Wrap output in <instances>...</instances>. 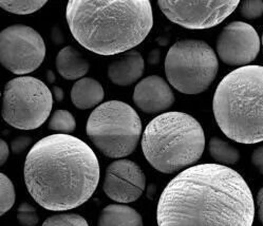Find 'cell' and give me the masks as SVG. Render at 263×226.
I'll list each match as a JSON object with an SVG mask.
<instances>
[{"instance_id":"d4e9b609","label":"cell","mask_w":263,"mask_h":226,"mask_svg":"<svg viewBox=\"0 0 263 226\" xmlns=\"http://www.w3.org/2000/svg\"><path fill=\"white\" fill-rule=\"evenodd\" d=\"M32 142H33V139L28 136L16 137L11 142V152L14 155H21L25 152L26 149H28L30 147Z\"/></svg>"},{"instance_id":"8fae6325","label":"cell","mask_w":263,"mask_h":226,"mask_svg":"<svg viewBox=\"0 0 263 226\" xmlns=\"http://www.w3.org/2000/svg\"><path fill=\"white\" fill-rule=\"evenodd\" d=\"M261 48V40L251 25L233 22L219 34L216 49L219 59L229 66H249L256 60Z\"/></svg>"},{"instance_id":"5b68a950","label":"cell","mask_w":263,"mask_h":226,"mask_svg":"<svg viewBox=\"0 0 263 226\" xmlns=\"http://www.w3.org/2000/svg\"><path fill=\"white\" fill-rule=\"evenodd\" d=\"M205 149L201 124L184 112L171 111L156 117L142 136L145 159L162 174H175L197 163Z\"/></svg>"},{"instance_id":"44dd1931","label":"cell","mask_w":263,"mask_h":226,"mask_svg":"<svg viewBox=\"0 0 263 226\" xmlns=\"http://www.w3.org/2000/svg\"><path fill=\"white\" fill-rule=\"evenodd\" d=\"M0 215L4 216L12 209L16 200L14 184L5 174L0 175Z\"/></svg>"},{"instance_id":"ffe728a7","label":"cell","mask_w":263,"mask_h":226,"mask_svg":"<svg viewBox=\"0 0 263 226\" xmlns=\"http://www.w3.org/2000/svg\"><path fill=\"white\" fill-rule=\"evenodd\" d=\"M48 128L53 131H59L64 135L73 133L77 128V121L68 110H56L50 118Z\"/></svg>"},{"instance_id":"ac0fdd59","label":"cell","mask_w":263,"mask_h":226,"mask_svg":"<svg viewBox=\"0 0 263 226\" xmlns=\"http://www.w3.org/2000/svg\"><path fill=\"white\" fill-rule=\"evenodd\" d=\"M209 152L211 157L221 165H234L240 160L239 150L217 137L210 140Z\"/></svg>"},{"instance_id":"7402d4cb","label":"cell","mask_w":263,"mask_h":226,"mask_svg":"<svg viewBox=\"0 0 263 226\" xmlns=\"http://www.w3.org/2000/svg\"><path fill=\"white\" fill-rule=\"evenodd\" d=\"M42 226H89V224L81 215L59 214L46 219Z\"/></svg>"},{"instance_id":"52a82bcc","label":"cell","mask_w":263,"mask_h":226,"mask_svg":"<svg viewBox=\"0 0 263 226\" xmlns=\"http://www.w3.org/2000/svg\"><path fill=\"white\" fill-rule=\"evenodd\" d=\"M218 56L202 41L186 40L176 43L165 59L168 83L183 94H199L208 90L217 78Z\"/></svg>"},{"instance_id":"4316f807","label":"cell","mask_w":263,"mask_h":226,"mask_svg":"<svg viewBox=\"0 0 263 226\" xmlns=\"http://www.w3.org/2000/svg\"><path fill=\"white\" fill-rule=\"evenodd\" d=\"M10 156V147L5 140L0 141V164L5 165Z\"/></svg>"},{"instance_id":"1f68e13d","label":"cell","mask_w":263,"mask_h":226,"mask_svg":"<svg viewBox=\"0 0 263 226\" xmlns=\"http://www.w3.org/2000/svg\"><path fill=\"white\" fill-rule=\"evenodd\" d=\"M47 81L49 83H51V84L55 83V81H56V77H55V74H54V72L52 70H48L47 71Z\"/></svg>"},{"instance_id":"ba28073f","label":"cell","mask_w":263,"mask_h":226,"mask_svg":"<svg viewBox=\"0 0 263 226\" xmlns=\"http://www.w3.org/2000/svg\"><path fill=\"white\" fill-rule=\"evenodd\" d=\"M53 94L39 79L18 77L5 86L3 117L10 126L21 130L40 128L49 119Z\"/></svg>"},{"instance_id":"d6a6232c","label":"cell","mask_w":263,"mask_h":226,"mask_svg":"<svg viewBox=\"0 0 263 226\" xmlns=\"http://www.w3.org/2000/svg\"><path fill=\"white\" fill-rule=\"evenodd\" d=\"M261 47H262V51H263V34H262V37H261Z\"/></svg>"},{"instance_id":"7a4b0ae2","label":"cell","mask_w":263,"mask_h":226,"mask_svg":"<svg viewBox=\"0 0 263 226\" xmlns=\"http://www.w3.org/2000/svg\"><path fill=\"white\" fill-rule=\"evenodd\" d=\"M100 163L92 148L70 135L48 136L31 148L24 168L27 190L47 211L66 212L97 191Z\"/></svg>"},{"instance_id":"603a6c76","label":"cell","mask_w":263,"mask_h":226,"mask_svg":"<svg viewBox=\"0 0 263 226\" xmlns=\"http://www.w3.org/2000/svg\"><path fill=\"white\" fill-rule=\"evenodd\" d=\"M17 220L22 226H36L40 222V216L30 203L24 202L17 209Z\"/></svg>"},{"instance_id":"3957f363","label":"cell","mask_w":263,"mask_h":226,"mask_svg":"<svg viewBox=\"0 0 263 226\" xmlns=\"http://www.w3.org/2000/svg\"><path fill=\"white\" fill-rule=\"evenodd\" d=\"M66 18L78 43L103 56L131 51L154 27L148 0H70Z\"/></svg>"},{"instance_id":"6da1fadb","label":"cell","mask_w":263,"mask_h":226,"mask_svg":"<svg viewBox=\"0 0 263 226\" xmlns=\"http://www.w3.org/2000/svg\"><path fill=\"white\" fill-rule=\"evenodd\" d=\"M255 201L247 181L233 168L200 164L169 182L157 210L159 226H252Z\"/></svg>"},{"instance_id":"484cf974","label":"cell","mask_w":263,"mask_h":226,"mask_svg":"<svg viewBox=\"0 0 263 226\" xmlns=\"http://www.w3.org/2000/svg\"><path fill=\"white\" fill-rule=\"evenodd\" d=\"M252 164L263 175V144L256 148L252 154Z\"/></svg>"},{"instance_id":"277c9868","label":"cell","mask_w":263,"mask_h":226,"mask_svg":"<svg viewBox=\"0 0 263 226\" xmlns=\"http://www.w3.org/2000/svg\"><path fill=\"white\" fill-rule=\"evenodd\" d=\"M215 120L229 139L241 144L263 142V66L240 67L218 85Z\"/></svg>"},{"instance_id":"83f0119b","label":"cell","mask_w":263,"mask_h":226,"mask_svg":"<svg viewBox=\"0 0 263 226\" xmlns=\"http://www.w3.org/2000/svg\"><path fill=\"white\" fill-rule=\"evenodd\" d=\"M256 203H257L259 220H260V222L263 224V187L260 188V191H259L258 194H257Z\"/></svg>"},{"instance_id":"d6986e66","label":"cell","mask_w":263,"mask_h":226,"mask_svg":"<svg viewBox=\"0 0 263 226\" xmlns=\"http://www.w3.org/2000/svg\"><path fill=\"white\" fill-rule=\"evenodd\" d=\"M46 4L45 0H3L0 7L12 14L29 15L41 10Z\"/></svg>"},{"instance_id":"f546056e","label":"cell","mask_w":263,"mask_h":226,"mask_svg":"<svg viewBox=\"0 0 263 226\" xmlns=\"http://www.w3.org/2000/svg\"><path fill=\"white\" fill-rule=\"evenodd\" d=\"M52 94H53V98L56 102H63L64 99H65V92L61 87L53 86L52 87Z\"/></svg>"},{"instance_id":"8992f818","label":"cell","mask_w":263,"mask_h":226,"mask_svg":"<svg viewBox=\"0 0 263 226\" xmlns=\"http://www.w3.org/2000/svg\"><path fill=\"white\" fill-rule=\"evenodd\" d=\"M86 133L106 157L123 159L138 147L142 135V122L130 105L114 100L101 104L91 112Z\"/></svg>"},{"instance_id":"30bf717a","label":"cell","mask_w":263,"mask_h":226,"mask_svg":"<svg viewBox=\"0 0 263 226\" xmlns=\"http://www.w3.org/2000/svg\"><path fill=\"white\" fill-rule=\"evenodd\" d=\"M160 10L172 23L190 30H204L220 25L238 8L237 0L218 2H166L158 3Z\"/></svg>"},{"instance_id":"f1b7e54d","label":"cell","mask_w":263,"mask_h":226,"mask_svg":"<svg viewBox=\"0 0 263 226\" xmlns=\"http://www.w3.org/2000/svg\"><path fill=\"white\" fill-rule=\"evenodd\" d=\"M52 41L56 44V45H61L65 42V39H64V35L62 33V30L59 29L58 27H54L53 30H52Z\"/></svg>"},{"instance_id":"5bb4252c","label":"cell","mask_w":263,"mask_h":226,"mask_svg":"<svg viewBox=\"0 0 263 226\" xmlns=\"http://www.w3.org/2000/svg\"><path fill=\"white\" fill-rule=\"evenodd\" d=\"M145 62L140 52L131 50L108 67V79L117 86L127 87L138 82L144 73Z\"/></svg>"},{"instance_id":"7c38bea8","label":"cell","mask_w":263,"mask_h":226,"mask_svg":"<svg viewBox=\"0 0 263 226\" xmlns=\"http://www.w3.org/2000/svg\"><path fill=\"white\" fill-rule=\"evenodd\" d=\"M145 188V174L134 161L120 159L107 167L103 190L112 201L119 204L133 203L140 199Z\"/></svg>"},{"instance_id":"4fadbf2b","label":"cell","mask_w":263,"mask_h":226,"mask_svg":"<svg viewBox=\"0 0 263 226\" xmlns=\"http://www.w3.org/2000/svg\"><path fill=\"white\" fill-rule=\"evenodd\" d=\"M133 100L135 105L148 115L171 108L176 100L169 84L158 75H150L137 84Z\"/></svg>"},{"instance_id":"4dcf8cb0","label":"cell","mask_w":263,"mask_h":226,"mask_svg":"<svg viewBox=\"0 0 263 226\" xmlns=\"http://www.w3.org/2000/svg\"><path fill=\"white\" fill-rule=\"evenodd\" d=\"M160 56L161 53L159 50H154L150 52L149 56H148V62L150 65H157L160 62Z\"/></svg>"},{"instance_id":"cb8c5ba5","label":"cell","mask_w":263,"mask_h":226,"mask_svg":"<svg viewBox=\"0 0 263 226\" xmlns=\"http://www.w3.org/2000/svg\"><path fill=\"white\" fill-rule=\"evenodd\" d=\"M240 14L247 20H256L263 14V2L260 0H244L240 3Z\"/></svg>"},{"instance_id":"9a60e30c","label":"cell","mask_w":263,"mask_h":226,"mask_svg":"<svg viewBox=\"0 0 263 226\" xmlns=\"http://www.w3.org/2000/svg\"><path fill=\"white\" fill-rule=\"evenodd\" d=\"M55 65L61 77L67 81L84 79L90 69L89 62L80 51L72 46H67L59 52Z\"/></svg>"},{"instance_id":"9c48e42d","label":"cell","mask_w":263,"mask_h":226,"mask_svg":"<svg viewBox=\"0 0 263 226\" xmlns=\"http://www.w3.org/2000/svg\"><path fill=\"white\" fill-rule=\"evenodd\" d=\"M45 58V41L33 28L13 25L0 33V62L13 74L22 77L34 72Z\"/></svg>"},{"instance_id":"2e32d148","label":"cell","mask_w":263,"mask_h":226,"mask_svg":"<svg viewBox=\"0 0 263 226\" xmlns=\"http://www.w3.org/2000/svg\"><path fill=\"white\" fill-rule=\"evenodd\" d=\"M104 98L103 86L99 81L91 78L79 80L71 89V101L75 107L81 110L99 107Z\"/></svg>"},{"instance_id":"e0dca14e","label":"cell","mask_w":263,"mask_h":226,"mask_svg":"<svg viewBox=\"0 0 263 226\" xmlns=\"http://www.w3.org/2000/svg\"><path fill=\"white\" fill-rule=\"evenodd\" d=\"M98 226H144L142 216L125 204H110L102 211Z\"/></svg>"}]
</instances>
